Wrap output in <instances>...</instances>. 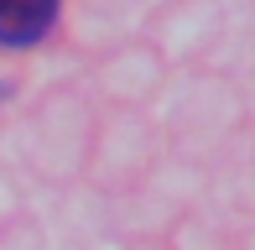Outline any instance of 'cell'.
I'll use <instances>...</instances> for the list:
<instances>
[{
	"label": "cell",
	"mask_w": 255,
	"mask_h": 250,
	"mask_svg": "<svg viewBox=\"0 0 255 250\" xmlns=\"http://www.w3.org/2000/svg\"><path fill=\"white\" fill-rule=\"evenodd\" d=\"M57 0H0V42L5 47H31L52 26Z\"/></svg>",
	"instance_id": "6da1fadb"
}]
</instances>
